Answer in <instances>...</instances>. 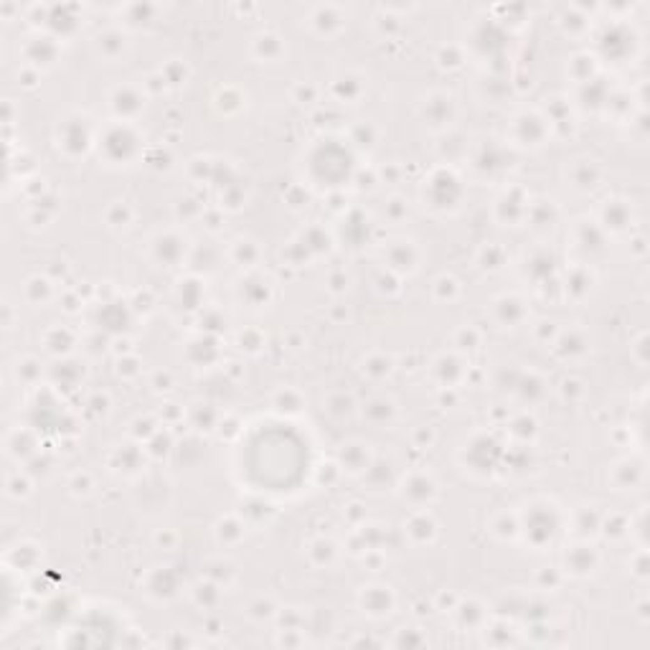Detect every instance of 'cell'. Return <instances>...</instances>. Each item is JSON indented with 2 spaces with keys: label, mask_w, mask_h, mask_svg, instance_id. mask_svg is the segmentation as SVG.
<instances>
[{
  "label": "cell",
  "mask_w": 650,
  "mask_h": 650,
  "mask_svg": "<svg viewBox=\"0 0 650 650\" xmlns=\"http://www.w3.org/2000/svg\"><path fill=\"white\" fill-rule=\"evenodd\" d=\"M394 605H397V597H394V592H391V587H386V585L363 587L361 607L369 617H376V620L389 617V615L394 612Z\"/></svg>",
  "instance_id": "1"
},
{
  "label": "cell",
  "mask_w": 650,
  "mask_h": 650,
  "mask_svg": "<svg viewBox=\"0 0 650 650\" xmlns=\"http://www.w3.org/2000/svg\"><path fill=\"white\" fill-rule=\"evenodd\" d=\"M630 224H633V209H630L628 201H622V198H610V201H605L602 214H600L602 232L620 234V232H625Z\"/></svg>",
  "instance_id": "2"
},
{
  "label": "cell",
  "mask_w": 650,
  "mask_h": 650,
  "mask_svg": "<svg viewBox=\"0 0 650 650\" xmlns=\"http://www.w3.org/2000/svg\"><path fill=\"white\" fill-rule=\"evenodd\" d=\"M597 564H600V554H597V549L589 546V544H579V546H571V549L566 551V571L574 574V577H587V574H592V571L597 569Z\"/></svg>",
  "instance_id": "3"
},
{
  "label": "cell",
  "mask_w": 650,
  "mask_h": 650,
  "mask_svg": "<svg viewBox=\"0 0 650 650\" xmlns=\"http://www.w3.org/2000/svg\"><path fill=\"white\" fill-rule=\"evenodd\" d=\"M340 468L348 470V473H363V470H369L371 468L369 445H361V442L343 445V450H340Z\"/></svg>",
  "instance_id": "4"
},
{
  "label": "cell",
  "mask_w": 650,
  "mask_h": 650,
  "mask_svg": "<svg viewBox=\"0 0 650 650\" xmlns=\"http://www.w3.org/2000/svg\"><path fill=\"white\" fill-rule=\"evenodd\" d=\"M602 178V171L594 160H577L571 166V186L582 188V191H592Z\"/></svg>",
  "instance_id": "5"
},
{
  "label": "cell",
  "mask_w": 650,
  "mask_h": 650,
  "mask_svg": "<svg viewBox=\"0 0 650 650\" xmlns=\"http://www.w3.org/2000/svg\"><path fill=\"white\" fill-rule=\"evenodd\" d=\"M140 107H143V97H140L132 87H120L115 94H112V109H115L122 120L135 117L140 112Z\"/></svg>",
  "instance_id": "6"
},
{
  "label": "cell",
  "mask_w": 650,
  "mask_h": 650,
  "mask_svg": "<svg viewBox=\"0 0 650 650\" xmlns=\"http://www.w3.org/2000/svg\"><path fill=\"white\" fill-rule=\"evenodd\" d=\"M437 485L429 475H412L409 477V491L404 488V498H409L414 506H425L434 498Z\"/></svg>",
  "instance_id": "7"
},
{
  "label": "cell",
  "mask_w": 650,
  "mask_h": 650,
  "mask_svg": "<svg viewBox=\"0 0 650 650\" xmlns=\"http://www.w3.org/2000/svg\"><path fill=\"white\" fill-rule=\"evenodd\" d=\"M557 354L562 358H571V361L582 358L587 354V338L577 331L562 333V335H557Z\"/></svg>",
  "instance_id": "8"
},
{
  "label": "cell",
  "mask_w": 650,
  "mask_h": 650,
  "mask_svg": "<svg viewBox=\"0 0 650 650\" xmlns=\"http://www.w3.org/2000/svg\"><path fill=\"white\" fill-rule=\"evenodd\" d=\"M455 612H457V617H460V622H463V628H470V630H480L485 625V617H488V615H485V607L475 600L457 602Z\"/></svg>",
  "instance_id": "9"
},
{
  "label": "cell",
  "mask_w": 650,
  "mask_h": 650,
  "mask_svg": "<svg viewBox=\"0 0 650 650\" xmlns=\"http://www.w3.org/2000/svg\"><path fill=\"white\" fill-rule=\"evenodd\" d=\"M363 414L374 422V425H389L394 414H397V406L389 397H376L371 399L369 404H363Z\"/></svg>",
  "instance_id": "10"
},
{
  "label": "cell",
  "mask_w": 650,
  "mask_h": 650,
  "mask_svg": "<svg viewBox=\"0 0 650 650\" xmlns=\"http://www.w3.org/2000/svg\"><path fill=\"white\" fill-rule=\"evenodd\" d=\"M496 308H498L500 312H503V318H500V323L503 325H516L521 318H523V312H526V308H523V303H521L518 297L513 295H506L500 297L498 303H496Z\"/></svg>",
  "instance_id": "11"
},
{
  "label": "cell",
  "mask_w": 650,
  "mask_h": 650,
  "mask_svg": "<svg viewBox=\"0 0 650 650\" xmlns=\"http://www.w3.org/2000/svg\"><path fill=\"white\" fill-rule=\"evenodd\" d=\"M391 369H394V363H391L389 356L383 354H374L363 361V374H369L371 379H383V376L391 374Z\"/></svg>",
  "instance_id": "12"
},
{
  "label": "cell",
  "mask_w": 650,
  "mask_h": 650,
  "mask_svg": "<svg viewBox=\"0 0 650 650\" xmlns=\"http://www.w3.org/2000/svg\"><path fill=\"white\" fill-rule=\"evenodd\" d=\"M246 615L257 622L272 620V617H277V605L269 600V597H260V600H254L252 605L246 607Z\"/></svg>",
  "instance_id": "13"
},
{
  "label": "cell",
  "mask_w": 650,
  "mask_h": 650,
  "mask_svg": "<svg viewBox=\"0 0 650 650\" xmlns=\"http://www.w3.org/2000/svg\"><path fill=\"white\" fill-rule=\"evenodd\" d=\"M592 287V272L589 269H574V275L566 280V292L571 295H585Z\"/></svg>",
  "instance_id": "14"
},
{
  "label": "cell",
  "mask_w": 650,
  "mask_h": 650,
  "mask_svg": "<svg viewBox=\"0 0 650 650\" xmlns=\"http://www.w3.org/2000/svg\"><path fill=\"white\" fill-rule=\"evenodd\" d=\"M219 589L221 587L219 585H214V582H198V585L193 587V600H196V605H201V607H209V605H214V602L219 600Z\"/></svg>",
  "instance_id": "15"
},
{
  "label": "cell",
  "mask_w": 650,
  "mask_h": 650,
  "mask_svg": "<svg viewBox=\"0 0 650 650\" xmlns=\"http://www.w3.org/2000/svg\"><path fill=\"white\" fill-rule=\"evenodd\" d=\"M480 257H483L480 262H485V264H480V267L491 269V272L500 269V267H503V262H506V252H503V249H500L498 244L483 246V249H480Z\"/></svg>",
  "instance_id": "16"
},
{
  "label": "cell",
  "mask_w": 650,
  "mask_h": 650,
  "mask_svg": "<svg viewBox=\"0 0 650 650\" xmlns=\"http://www.w3.org/2000/svg\"><path fill=\"white\" fill-rule=\"evenodd\" d=\"M54 335H56V340H46V348H49L51 354H66V351H72L74 346V333L66 331V328H54Z\"/></svg>",
  "instance_id": "17"
},
{
  "label": "cell",
  "mask_w": 650,
  "mask_h": 650,
  "mask_svg": "<svg viewBox=\"0 0 650 650\" xmlns=\"http://www.w3.org/2000/svg\"><path fill=\"white\" fill-rule=\"evenodd\" d=\"M237 249H239V257H237L239 264H254V262H257V257H260V249L254 246V241H244V239H239Z\"/></svg>",
  "instance_id": "18"
},
{
  "label": "cell",
  "mask_w": 650,
  "mask_h": 650,
  "mask_svg": "<svg viewBox=\"0 0 650 650\" xmlns=\"http://www.w3.org/2000/svg\"><path fill=\"white\" fill-rule=\"evenodd\" d=\"M427 637L422 635V630H399V637L394 640V645H406V648H417V645H425Z\"/></svg>",
  "instance_id": "19"
},
{
  "label": "cell",
  "mask_w": 650,
  "mask_h": 650,
  "mask_svg": "<svg viewBox=\"0 0 650 650\" xmlns=\"http://www.w3.org/2000/svg\"><path fill=\"white\" fill-rule=\"evenodd\" d=\"M354 409V399L346 397V394H340V402H335V397L328 399V412L335 414V417H343V414H348Z\"/></svg>",
  "instance_id": "20"
},
{
  "label": "cell",
  "mask_w": 650,
  "mask_h": 650,
  "mask_svg": "<svg viewBox=\"0 0 650 650\" xmlns=\"http://www.w3.org/2000/svg\"><path fill=\"white\" fill-rule=\"evenodd\" d=\"M386 209H389V219H391V221H402V219L406 216V211H409V209H406V201H404V198H399V196H394V198H391Z\"/></svg>",
  "instance_id": "21"
},
{
  "label": "cell",
  "mask_w": 650,
  "mask_h": 650,
  "mask_svg": "<svg viewBox=\"0 0 650 650\" xmlns=\"http://www.w3.org/2000/svg\"><path fill=\"white\" fill-rule=\"evenodd\" d=\"M434 290H442L445 295H447V300H452V297L460 292V287H457V282H455V277H440V280L434 282Z\"/></svg>",
  "instance_id": "22"
}]
</instances>
